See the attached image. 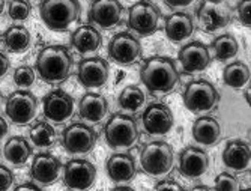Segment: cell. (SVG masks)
Returning a JSON list of instances; mask_svg holds the SVG:
<instances>
[{
  "instance_id": "obj_38",
  "label": "cell",
  "mask_w": 251,
  "mask_h": 191,
  "mask_svg": "<svg viewBox=\"0 0 251 191\" xmlns=\"http://www.w3.org/2000/svg\"><path fill=\"white\" fill-rule=\"evenodd\" d=\"M9 66H11V62H9L8 56L0 52V79H2L8 73Z\"/></svg>"
},
{
  "instance_id": "obj_29",
  "label": "cell",
  "mask_w": 251,
  "mask_h": 191,
  "mask_svg": "<svg viewBox=\"0 0 251 191\" xmlns=\"http://www.w3.org/2000/svg\"><path fill=\"white\" fill-rule=\"evenodd\" d=\"M212 50L214 55L218 60H229L233 59L238 53H239V42L236 41V38L230 33H224L217 36L212 44Z\"/></svg>"
},
{
  "instance_id": "obj_36",
  "label": "cell",
  "mask_w": 251,
  "mask_h": 191,
  "mask_svg": "<svg viewBox=\"0 0 251 191\" xmlns=\"http://www.w3.org/2000/svg\"><path fill=\"white\" fill-rule=\"evenodd\" d=\"M14 184V173L8 169V167L0 164V191L9 190Z\"/></svg>"
},
{
  "instance_id": "obj_5",
  "label": "cell",
  "mask_w": 251,
  "mask_h": 191,
  "mask_svg": "<svg viewBox=\"0 0 251 191\" xmlns=\"http://www.w3.org/2000/svg\"><path fill=\"white\" fill-rule=\"evenodd\" d=\"M140 164L145 173L151 176H163L173 165V149L167 141L155 140L143 148Z\"/></svg>"
},
{
  "instance_id": "obj_33",
  "label": "cell",
  "mask_w": 251,
  "mask_h": 191,
  "mask_svg": "<svg viewBox=\"0 0 251 191\" xmlns=\"http://www.w3.org/2000/svg\"><path fill=\"white\" fill-rule=\"evenodd\" d=\"M14 82L20 87H29V86H32L33 82H35V71H33V68H30L27 65L18 66L15 69V73H14Z\"/></svg>"
},
{
  "instance_id": "obj_40",
  "label": "cell",
  "mask_w": 251,
  "mask_h": 191,
  "mask_svg": "<svg viewBox=\"0 0 251 191\" xmlns=\"http://www.w3.org/2000/svg\"><path fill=\"white\" fill-rule=\"evenodd\" d=\"M41 187L39 185H36L35 182H27V184H20V185H17L15 187V190L17 191H23V190H39Z\"/></svg>"
},
{
  "instance_id": "obj_44",
  "label": "cell",
  "mask_w": 251,
  "mask_h": 191,
  "mask_svg": "<svg viewBox=\"0 0 251 191\" xmlns=\"http://www.w3.org/2000/svg\"><path fill=\"white\" fill-rule=\"evenodd\" d=\"M5 5H6V0H0V15L5 11Z\"/></svg>"
},
{
  "instance_id": "obj_32",
  "label": "cell",
  "mask_w": 251,
  "mask_h": 191,
  "mask_svg": "<svg viewBox=\"0 0 251 191\" xmlns=\"http://www.w3.org/2000/svg\"><path fill=\"white\" fill-rule=\"evenodd\" d=\"M30 12L32 6L26 0H11L8 5V14L14 21H25L26 18H29Z\"/></svg>"
},
{
  "instance_id": "obj_28",
  "label": "cell",
  "mask_w": 251,
  "mask_h": 191,
  "mask_svg": "<svg viewBox=\"0 0 251 191\" xmlns=\"http://www.w3.org/2000/svg\"><path fill=\"white\" fill-rule=\"evenodd\" d=\"M223 80L229 87L241 89L250 82V68L244 62H233L224 68Z\"/></svg>"
},
{
  "instance_id": "obj_11",
  "label": "cell",
  "mask_w": 251,
  "mask_h": 191,
  "mask_svg": "<svg viewBox=\"0 0 251 191\" xmlns=\"http://www.w3.org/2000/svg\"><path fill=\"white\" fill-rule=\"evenodd\" d=\"M110 59L119 65H131L142 56V44L134 35L121 32L111 38L108 44Z\"/></svg>"
},
{
  "instance_id": "obj_13",
  "label": "cell",
  "mask_w": 251,
  "mask_h": 191,
  "mask_svg": "<svg viewBox=\"0 0 251 191\" xmlns=\"http://www.w3.org/2000/svg\"><path fill=\"white\" fill-rule=\"evenodd\" d=\"M74 113V100L62 89L49 92L44 97V116L54 124L68 121Z\"/></svg>"
},
{
  "instance_id": "obj_25",
  "label": "cell",
  "mask_w": 251,
  "mask_h": 191,
  "mask_svg": "<svg viewBox=\"0 0 251 191\" xmlns=\"http://www.w3.org/2000/svg\"><path fill=\"white\" fill-rule=\"evenodd\" d=\"M193 137L204 146H214L221 137V128L212 116H200L193 125Z\"/></svg>"
},
{
  "instance_id": "obj_18",
  "label": "cell",
  "mask_w": 251,
  "mask_h": 191,
  "mask_svg": "<svg viewBox=\"0 0 251 191\" xmlns=\"http://www.w3.org/2000/svg\"><path fill=\"white\" fill-rule=\"evenodd\" d=\"M209 167L208 154L196 146H188L179 154V172L182 176L196 179L206 173Z\"/></svg>"
},
{
  "instance_id": "obj_35",
  "label": "cell",
  "mask_w": 251,
  "mask_h": 191,
  "mask_svg": "<svg viewBox=\"0 0 251 191\" xmlns=\"http://www.w3.org/2000/svg\"><path fill=\"white\" fill-rule=\"evenodd\" d=\"M250 6H251V0H241L238 3V18L245 27L251 26V18H250Z\"/></svg>"
},
{
  "instance_id": "obj_30",
  "label": "cell",
  "mask_w": 251,
  "mask_h": 191,
  "mask_svg": "<svg viewBox=\"0 0 251 191\" xmlns=\"http://www.w3.org/2000/svg\"><path fill=\"white\" fill-rule=\"evenodd\" d=\"M30 140L35 146L38 148H50L53 143L56 141V133L54 128L49 122H36L30 131H29Z\"/></svg>"
},
{
  "instance_id": "obj_9",
  "label": "cell",
  "mask_w": 251,
  "mask_h": 191,
  "mask_svg": "<svg viewBox=\"0 0 251 191\" xmlns=\"http://www.w3.org/2000/svg\"><path fill=\"white\" fill-rule=\"evenodd\" d=\"M159 23V9L149 2H137L128 11V26L140 36H149L156 32Z\"/></svg>"
},
{
  "instance_id": "obj_12",
  "label": "cell",
  "mask_w": 251,
  "mask_h": 191,
  "mask_svg": "<svg viewBox=\"0 0 251 191\" xmlns=\"http://www.w3.org/2000/svg\"><path fill=\"white\" fill-rule=\"evenodd\" d=\"M124 8L119 0H94L89 8V21L101 29H113L121 25Z\"/></svg>"
},
{
  "instance_id": "obj_8",
  "label": "cell",
  "mask_w": 251,
  "mask_h": 191,
  "mask_svg": "<svg viewBox=\"0 0 251 191\" xmlns=\"http://www.w3.org/2000/svg\"><path fill=\"white\" fill-rule=\"evenodd\" d=\"M5 111L15 125H27L38 111L36 97L27 90H15L6 100Z\"/></svg>"
},
{
  "instance_id": "obj_6",
  "label": "cell",
  "mask_w": 251,
  "mask_h": 191,
  "mask_svg": "<svg viewBox=\"0 0 251 191\" xmlns=\"http://www.w3.org/2000/svg\"><path fill=\"white\" fill-rule=\"evenodd\" d=\"M184 104L191 113H206L218 104L220 93L206 80H193L185 86Z\"/></svg>"
},
{
  "instance_id": "obj_7",
  "label": "cell",
  "mask_w": 251,
  "mask_h": 191,
  "mask_svg": "<svg viewBox=\"0 0 251 191\" xmlns=\"http://www.w3.org/2000/svg\"><path fill=\"white\" fill-rule=\"evenodd\" d=\"M196 15L201 29L212 33L229 26L232 20V8L226 0H203L196 11Z\"/></svg>"
},
{
  "instance_id": "obj_26",
  "label": "cell",
  "mask_w": 251,
  "mask_h": 191,
  "mask_svg": "<svg viewBox=\"0 0 251 191\" xmlns=\"http://www.w3.org/2000/svg\"><path fill=\"white\" fill-rule=\"evenodd\" d=\"M3 41L6 49L11 53L20 55V53H25L29 50L30 47V33L25 26H20V25H14L11 27L6 29V32L3 33Z\"/></svg>"
},
{
  "instance_id": "obj_46",
  "label": "cell",
  "mask_w": 251,
  "mask_h": 191,
  "mask_svg": "<svg viewBox=\"0 0 251 191\" xmlns=\"http://www.w3.org/2000/svg\"><path fill=\"white\" fill-rule=\"evenodd\" d=\"M244 97H245V101H247V103L250 104V87H248V90H245Z\"/></svg>"
},
{
  "instance_id": "obj_16",
  "label": "cell",
  "mask_w": 251,
  "mask_h": 191,
  "mask_svg": "<svg viewBox=\"0 0 251 191\" xmlns=\"http://www.w3.org/2000/svg\"><path fill=\"white\" fill-rule=\"evenodd\" d=\"M142 124L149 134H167L173 127V113L163 103H151L142 114Z\"/></svg>"
},
{
  "instance_id": "obj_31",
  "label": "cell",
  "mask_w": 251,
  "mask_h": 191,
  "mask_svg": "<svg viewBox=\"0 0 251 191\" xmlns=\"http://www.w3.org/2000/svg\"><path fill=\"white\" fill-rule=\"evenodd\" d=\"M145 93L143 90L139 87V86H126L121 95H119V106L124 109V110H128V111H137L140 110L145 104Z\"/></svg>"
},
{
  "instance_id": "obj_14",
  "label": "cell",
  "mask_w": 251,
  "mask_h": 191,
  "mask_svg": "<svg viewBox=\"0 0 251 191\" xmlns=\"http://www.w3.org/2000/svg\"><path fill=\"white\" fill-rule=\"evenodd\" d=\"M110 68L101 57H86L78 63L77 79L86 89H97L107 83Z\"/></svg>"
},
{
  "instance_id": "obj_47",
  "label": "cell",
  "mask_w": 251,
  "mask_h": 191,
  "mask_svg": "<svg viewBox=\"0 0 251 191\" xmlns=\"http://www.w3.org/2000/svg\"><path fill=\"white\" fill-rule=\"evenodd\" d=\"M0 98H2V93H0Z\"/></svg>"
},
{
  "instance_id": "obj_20",
  "label": "cell",
  "mask_w": 251,
  "mask_h": 191,
  "mask_svg": "<svg viewBox=\"0 0 251 191\" xmlns=\"http://www.w3.org/2000/svg\"><path fill=\"white\" fill-rule=\"evenodd\" d=\"M251 160V151L250 145L244 140H230L227 141L223 151V163L229 169L242 172L250 165Z\"/></svg>"
},
{
  "instance_id": "obj_27",
  "label": "cell",
  "mask_w": 251,
  "mask_h": 191,
  "mask_svg": "<svg viewBox=\"0 0 251 191\" xmlns=\"http://www.w3.org/2000/svg\"><path fill=\"white\" fill-rule=\"evenodd\" d=\"M3 154L9 163H12L15 165H21L32 157V146L29 145V141L26 138L11 137L6 141Z\"/></svg>"
},
{
  "instance_id": "obj_34",
  "label": "cell",
  "mask_w": 251,
  "mask_h": 191,
  "mask_svg": "<svg viewBox=\"0 0 251 191\" xmlns=\"http://www.w3.org/2000/svg\"><path fill=\"white\" fill-rule=\"evenodd\" d=\"M238 179L235 176H232L230 173H220L215 178V190L220 191H235L238 190Z\"/></svg>"
},
{
  "instance_id": "obj_1",
  "label": "cell",
  "mask_w": 251,
  "mask_h": 191,
  "mask_svg": "<svg viewBox=\"0 0 251 191\" xmlns=\"http://www.w3.org/2000/svg\"><path fill=\"white\" fill-rule=\"evenodd\" d=\"M73 63V56L65 45H47L38 55L36 71L45 83L59 84L70 79Z\"/></svg>"
},
{
  "instance_id": "obj_19",
  "label": "cell",
  "mask_w": 251,
  "mask_h": 191,
  "mask_svg": "<svg viewBox=\"0 0 251 191\" xmlns=\"http://www.w3.org/2000/svg\"><path fill=\"white\" fill-rule=\"evenodd\" d=\"M60 172V161L51 154H38L30 167V176L35 182L42 185H51L56 182Z\"/></svg>"
},
{
  "instance_id": "obj_41",
  "label": "cell",
  "mask_w": 251,
  "mask_h": 191,
  "mask_svg": "<svg viewBox=\"0 0 251 191\" xmlns=\"http://www.w3.org/2000/svg\"><path fill=\"white\" fill-rule=\"evenodd\" d=\"M6 134H8V122L0 116V140H2Z\"/></svg>"
},
{
  "instance_id": "obj_17",
  "label": "cell",
  "mask_w": 251,
  "mask_h": 191,
  "mask_svg": "<svg viewBox=\"0 0 251 191\" xmlns=\"http://www.w3.org/2000/svg\"><path fill=\"white\" fill-rule=\"evenodd\" d=\"M177 59L185 73L194 74V73H200V71L206 69L209 66L211 53H209V49L203 42L193 41L179 50Z\"/></svg>"
},
{
  "instance_id": "obj_37",
  "label": "cell",
  "mask_w": 251,
  "mask_h": 191,
  "mask_svg": "<svg viewBox=\"0 0 251 191\" xmlns=\"http://www.w3.org/2000/svg\"><path fill=\"white\" fill-rule=\"evenodd\" d=\"M155 190H170V191H176V190H184V187L179 185L172 178H166V179L158 181V184L155 185Z\"/></svg>"
},
{
  "instance_id": "obj_39",
  "label": "cell",
  "mask_w": 251,
  "mask_h": 191,
  "mask_svg": "<svg viewBox=\"0 0 251 191\" xmlns=\"http://www.w3.org/2000/svg\"><path fill=\"white\" fill-rule=\"evenodd\" d=\"M194 0H166V3L170 8H185L188 5H191Z\"/></svg>"
},
{
  "instance_id": "obj_10",
  "label": "cell",
  "mask_w": 251,
  "mask_h": 191,
  "mask_svg": "<svg viewBox=\"0 0 251 191\" xmlns=\"http://www.w3.org/2000/svg\"><path fill=\"white\" fill-rule=\"evenodd\" d=\"M62 143L66 152L81 155L90 152L97 145V133L86 124H73L62 133Z\"/></svg>"
},
{
  "instance_id": "obj_43",
  "label": "cell",
  "mask_w": 251,
  "mask_h": 191,
  "mask_svg": "<svg viewBox=\"0 0 251 191\" xmlns=\"http://www.w3.org/2000/svg\"><path fill=\"white\" fill-rule=\"evenodd\" d=\"M115 190H125V191H128V190H132V188H131L129 185H118V184H116V185H115Z\"/></svg>"
},
{
  "instance_id": "obj_22",
  "label": "cell",
  "mask_w": 251,
  "mask_h": 191,
  "mask_svg": "<svg viewBox=\"0 0 251 191\" xmlns=\"http://www.w3.org/2000/svg\"><path fill=\"white\" fill-rule=\"evenodd\" d=\"M107 173L118 182H129L135 176V161L128 154H113L107 160Z\"/></svg>"
},
{
  "instance_id": "obj_21",
  "label": "cell",
  "mask_w": 251,
  "mask_h": 191,
  "mask_svg": "<svg viewBox=\"0 0 251 191\" xmlns=\"http://www.w3.org/2000/svg\"><path fill=\"white\" fill-rule=\"evenodd\" d=\"M166 36L172 42H182L188 39L194 32L193 18L187 12H175L167 17L164 25Z\"/></svg>"
},
{
  "instance_id": "obj_2",
  "label": "cell",
  "mask_w": 251,
  "mask_h": 191,
  "mask_svg": "<svg viewBox=\"0 0 251 191\" xmlns=\"http://www.w3.org/2000/svg\"><path fill=\"white\" fill-rule=\"evenodd\" d=\"M140 79L152 93H169L179 83V71L170 57H148L140 69Z\"/></svg>"
},
{
  "instance_id": "obj_4",
  "label": "cell",
  "mask_w": 251,
  "mask_h": 191,
  "mask_svg": "<svg viewBox=\"0 0 251 191\" xmlns=\"http://www.w3.org/2000/svg\"><path fill=\"white\" fill-rule=\"evenodd\" d=\"M104 137L107 145L113 149L129 148L139 138V127L132 116L128 114H111L104 127Z\"/></svg>"
},
{
  "instance_id": "obj_23",
  "label": "cell",
  "mask_w": 251,
  "mask_h": 191,
  "mask_svg": "<svg viewBox=\"0 0 251 191\" xmlns=\"http://www.w3.org/2000/svg\"><path fill=\"white\" fill-rule=\"evenodd\" d=\"M80 116L90 122H100L108 111V103L100 93L87 92L84 93L78 103Z\"/></svg>"
},
{
  "instance_id": "obj_45",
  "label": "cell",
  "mask_w": 251,
  "mask_h": 191,
  "mask_svg": "<svg viewBox=\"0 0 251 191\" xmlns=\"http://www.w3.org/2000/svg\"><path fill=\"white\" fill-rule=\"evenodd\" d=\"M193 190H206V191H209L211 187H206V185H197V187H194Z\"/></svg>"
},
{
  "instance_id": "obj_15",
  "label": "cell",
  "mask_w": 251,
  "mask_h": 191,
  "mask_svg": "<svg viewBox=\"0 0 251 191\" xmlns=\"http://www.w3.org/2000/svg\"><path fill=\"white\" fill-rule=\"evenodd\" d=\"M97 167L87 160H71L65 164L63 181L68 188L86 190L95 182Z\"/></svg>"
},
{
  "instance_id": "obj_24",
  "label": "cell",
  "mask_w": 251,
  "mask_h": 191,
  "mask_svg": "<svg viewBox=\"0 0 251 191\" xmlns=\"http://www.w3.org/2000/svg\"><path fill=\"white\" fill-rule=\"evenodd\" d=\"M101 44H102L101 33L90 25L80 26L71 35V45L81 55L97 52L101 47Z\"/></svg>"
},
{
  "instance_id": "obj_3",
  "label": "cell",
  "mask_w": 251,
  "mask_h": 191,
  "mask_svg": "<svg viewBox=\"0 0 251 191\" xmlns=\"http://www.w3.org/2000/svg\"><path fill=\"white\" fill-rule=\"evenodd\" d=\"M78 0H42L39 15L44 25L53 32H63L80 17Z\"/></svg>"
},
{
  "instance_id": "obj_42",
  "label": "cell",
  "mask_w": 251,
  "mask_h": 191,
  "mask_svg": "<svg viewBox=\"0 0 251 191\" xmlns=\"http://www.w3.org/2000/svg\"><path fill=\"white\" fill-rule=\"evenodd\" d=\"M124 77H125V73H124V71H118V77L115 79V84H119V83L124 80Z\"/></svg>"
}]
</instances>
